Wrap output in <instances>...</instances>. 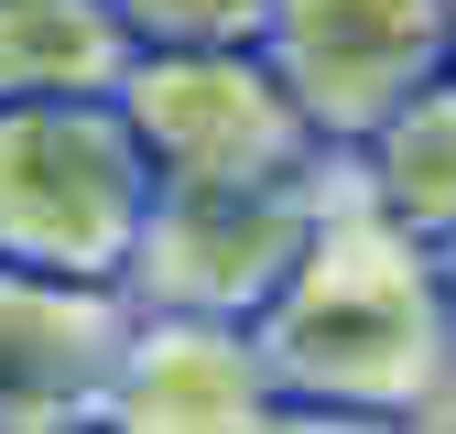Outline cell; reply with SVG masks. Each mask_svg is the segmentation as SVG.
Returning a JSON list of instances; mask_svg holds the SVG:
<instances>
[{
  "mask_svg": "<svg viewBox=\"0 0 456 434\" xmlns=\"http://www.w3.org/2000/svg\"><path fill=\"white\" fill-rule=\"evenodd\" d=\"M109 108L142 141L152 185H337V152L261 44H131Z\"/></svg>",
  "mask_w": 456,
  "mask_h": 434,
  "instance_id": "2",
  "label": "cell"
},
{
  "mask_svg": "<svg viewBox=\"0 0 456 434\" xmlns=\"http://www.w3.org/2000/svg\"><path fill=\"white\" fill-rule=\"evenodd\" d=\"M435 271H445V337H456V239L435 250Z\"/></svg>",
  "mask_w": 456,
  "mask_h": 434,
  "instance_id": "11",
  "label": "cell"
},
{
  "mask_svg": "<svg viewBox=\"0 0 456 434\" xmlns=\"http://www.w3.org/2000/svg\"><path fill=\"white\" fill-rule=\"evenodd\" d=\"M131 22V44H261L272 0H109Z\"/></svg>",
  "mask_w": 456,
  "mask_h": 434,
  "instance_id": "10",
  "label": "cell"
},
{
  "mask_svg": "<svg viewBox=\"0 0 456 434\" xmlns=\"http://www.w3.org/2000/svg\"><path fill=\"white\" fill-rule=\"evenodd\" d=\"M152 163L109 98H0V261L120 283Z\"/></svg>",
  "mask_w": 456,
  "mask_h": 434,
  "instance_id": "3",
  "label": "cell"
},
{
  "mask_svg": "<svg viewBox=\"0 0 456 434\" xmlns=\"http://www.w3.org/2000/svg\"><path fill=\"white\" fill-rule=\"evenodd\" d=\"M131 22L109 0H0V98H109Z\"/></svg>",
  "mask_w": 456,
  "mask_h": 434,
  "instance_id": "9",
  "label": "cell"
},
{
  "mask_svg": "<svg viewBox=\"0 0 456 434\" xmlns=\"http://www.w3.org/2000/svg\"><path fill=\"white\" fill-rule=\"evenodd\" d=\"M250 348L272 380V423H435V413H456L435 239L391 229L348 185L315 206L294 271L250 315Z\"/></svg>",
  "mask_w": 456,
  "mask_h": 434,
  "instance_id": "1",
  "label": "cell"
},
{
  "mask_svg": "<svg viewBox=\"0 0 456 434\" xmlns=\"http://www.w3.org/2000/svg\"><path fill=\"white\" fill-rule=\"evenodd\" d=\"M445 66H456V0H445Z\"/></svg>",
  "mask_w": 456,
  "mask_h": 434,
  "instance_id": "12",
  "label": "cell"
},
{
  "mask_svg": "<svg viewBox=\"0 0 456 434\" xmlns=\"http://www.w3.org/2000/svg\"><path fill=\"white\" fill-rule=\"evenodd\" d=\"M120 283L0 261V434H66L98 402V369L120 348Z\"/></svg>",
  "mask_w": 456,
  "mask_h": 434,
  "instance_id": "7",
  "label": "cell"
},
{
  "mask_svg": "<svg viewBox=\"0 0 456 434\" xmlns=\"http://www.w3.org/2000/svg\"><path fill=\"white\" fill-rule=\"evenodd\" d=\"M337 185H152L142 239L120 261L131 304H185V315H261L272 283L294 271L315 206Z\"/></svg>",
  "mask_w": 456,
  "mask_h": 434,
  "instance_id": "4",
  "label": "cell"
},
{
  "mask_svg": "<svg viewBox=\"0 0 456 434\" xmlns=\"http://www.w3.org/2000/svg\"><path fill=\"white\" fill-rule=\"evenodd\" d=\"M87 423H109V434H261L272 380H261L250 326L240 315H185V304H131Z\"/></svg>",
  "mask_w": 456,
  "mask_h": 434,
  "instance_id": "6",
  "label": "cell"
},
{
  "mask_svg": "<svg viewBox=\"0 0 456 434\" xmlns=\"http://www.w3.org/2000/svg\"><path fill=\"white\" fill-rule=\"evenodd\" d=\"M261 54L315 120V141L348 152L403 87L445 66V0H272Z\"/></svg>",
  "mask_w": 456,
  "mask_h": 434,
  "instance_id": "5",
  "label": "cell"
},
{
  "mask_svg": "<svg viewBox=\"0 0 456 434\" xmlns=\"http://www.w3.org/2000/svg\"><path fill=\"white\" fill-rule=\"evenodd\" d=\"M337 185L359 206H380L413 239H456V66H435L424 87H403L380 120L337 152Z\"/></svg>",
  "mask_w": 456,
  "mask_h": 434,
  "instance_id": "8",
  "label": "cell"
}]
</instances>
